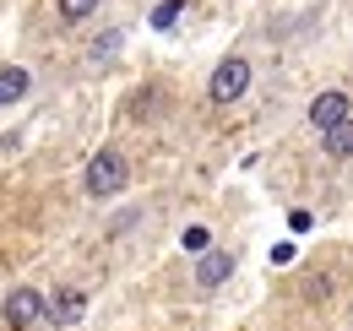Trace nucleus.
Returning a JSON list of instances; mask_svg holds the SVG:
<instances>
[{
  "label": "nucleus",
  "instance_id": "f257e3e1",
  "mask_svg": "<svg viewBox=\"0 0 353 331\" xmlns=\"http://www.w3.org/2000/svg\"><path fill=\"white\" fill-rule=\"evenodd\" d=\"M125 174H131V163H125V152H114V147H103V152H92L88 174H82V190H88L92 201H109V196H120V190H125Z\"/></svg>",
  "mask_w": 353,
  "mask_h": 331
},
{
  "label": "nucleus",
  "instance_id": "f03ea898",
  "mask_svg": "<svg viewBox=\"0 0 353 331\" xmlns=\"http://www.w3.org/2000/svg\"><path fill=\"white\" fill-rule=\"evenodd\" d=\"M245 87H250V60L245 54H228L218 71H212V82H207V98L212 103H239Z\"/></svg>",
  "mask_w": 353,
  "mask_h": 331
},
{
  "label": "nucleus",
  "instance_id": "7ed1b4c3",
  "mask_svg": "<svg viewBox=\"0 0 353 331\" xmlns=\"http://www.w3.org/2000/svg\"><path fill=\"white\" fill-rule=\"evenodd\" d=\"M44 321V299H39V288H11L6 293V326L11 331H28Z\"/></svg>",
  "mask_w": 353,
  "mask_h": 331
},
{
  "label": "nucleus",
  "instance_id": "20e7f679",
  "mask_svg": "<svg viewBox=\"0 0 353 331\" xmlns=\"http://www.w3.org/2000/svg\"><path fill=\"white\" fill-rule=\"evenodd\" d=\"M348 114H353V98H348V92H337V87L321 92V98L310 103V125H315V130H332V125H343Z\"/></svg>",
  "mask_w": 353,
  "mask_h": 331
},
{
  "label": "nucleus",
  "instance_id": "39448f33",
  "mask_svg": "<svg viewBox=\"0 0 353 331\" xmlns=\"http://www.w3.org/2000/svg\"><path fill=\"white\" fill-rule=\"evenodd\" d=\"M234 277V255L228 250H201V261H196V283L201 288H223Z\"/></svg>",
  "mask_w": 353,
  "mask_h": 331
},
{
  "label": "nucleus",
  "instance_id": "423d86ee",
  "mask_svg": "<svg viewBox=\"0 0 353 331\" xmlns=\"http://www.w3.org/2000/svg\"><path fill=\"white\" fill-rule=\"evenodd\" d=\"M82 310H88L82 288H60V293H54V304H49V321H54V326H77Z\"/></svg>",
  "mask_w": 353,
  "mask_h": 331
},
{
  "label": "nucleus",
  "instance_id": "0eeeda50",
  "mask_svg": "<svg viewBox=\"0 0 353 331\" xmlns=\"http://www.w3.org/2000/svg\"><path fill=\"white\" fill-rule=\"evenodd\" d=\"M28 82H33V77H28L22 66H0V109L22 103V98H28Z\"/></svg>",
  "mask_w": 353,
  "mask_h": 331
},
{
  "label": "nucleus",
  "instance_id": "6e6552de",
  "mask_svg": "<svg viewBox=\"0 0 353 331\" xmlns=\"http://www.w3.org/2000/svg\"><path fill=\"white\" fill-rule=\"evenodd\" d=\"M326 158H353V120L326 130Z\"/></svg>",
  "mask_w": 353,
  "mask_h": 331
},
{
  "label": "nucleus",
  "instance_id": "1a4fd4ad",
  "mask_svg": "<svg viewBox=\"0 0 353 331\" xmlns=\"http://www.w3.org/2000/svg\"><path fill=\"white\" fill-rule=\"evenodd\" d=\"M179 11H185V0H163V6L152 11V28H158V33H169V28L179 22Z\"/></svg>",
  "mask_w": 353,
  "mask_h": 331
},
{
  "label": "nucleus",
  "instance_id": "9d476101",
  "mask_svg": "<svg viewBox=\"0 0 353 331\" xmlns=\"http://www.w3.org/2000/svg\"><path fill=\"white\" fill-rule=\"evenodd\" d=\"M179 245H185V250H196V255H201V250H212V228H201V223H190V228L179 234Z\"/></svg>",
  "mask_w": 353,
  "mask_h": 331
},
{
  "label": "nucleus",
  "instance_id": "9b49d317",
  "mask_svg": "<svg viewBox=\"0 0 353 331\" xmlns=\"http://www.w3.org/2000/svg\"><path fill=\"white\" fill-rule=\"evenodd\" d=\"M98 11V0H60V22H82Z\"/></svg>",
  "mask_w": 353,
  "mask_h": 331
},
{
  "label": "nucleus",
  "instance_id": "f8f14e48",
  "mask_svg": "<svg viewBox=\"0 0 353 331\" xmlns=\"http://www.w3.org/2000/svg\"><path fill=\"white\" fill-rule=\"evenodd\" d=\"M114 49H120V33H109V39L92 43V60H103V54H114Z\"/></svg>",
  "mask_w": 353,
  "mask_h": 331
}]
</instances>
